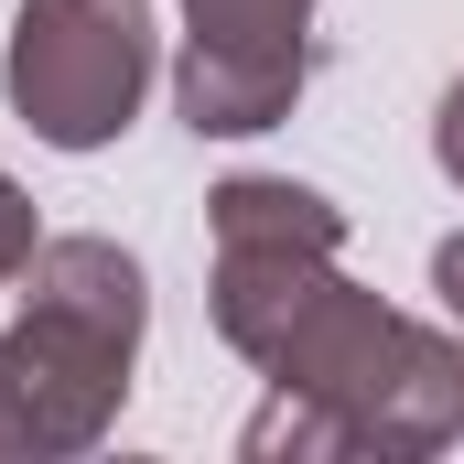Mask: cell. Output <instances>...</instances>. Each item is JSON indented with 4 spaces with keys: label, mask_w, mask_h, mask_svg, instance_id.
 <instances>
[{
    "label": "cell",
    "mask_w": 464,
    "mask_h": 464,
    "mask_svg": "<svg viewBox=\"0 0 464 464\" xmlns=\"http://www.w3.org/2000/svg\"><path fill=\"white\" fill-rule=\"evenodd\" d=\"M22 314L0 324V454L65 464L98 454L130 400V356L151 324V281L119 237H44L22 259Z\"/></svg>",
    "instance_id": "cell-1"
},
{
    "label": "cell",
    "mask_w": 464,
    "mask_h": 464,
    "mask_svg": "<svg viewBox=\"0 0 464 464\" xmlns=\"http://www.w3.org/2000/svg\"><path fill=\"white\" fill-rule=\"evenodd\" d=\"M151 0H22L11 109L54 151H109L151 98Z\"/></svg>",
    "instance_id": "cell-2"
},
{
    "label": "cell",
    "mask_w": 464,
    "mask_h": 464,
    "mask_svg": "<svg viewBox=\"0 0 464 464\" xmlns=\"http://www.w3.org/2000/svg\"><path fill=\"white\" fill-rule=\"evenodd\" d=\"M206 237H217V281H206L217 335L248 356L324 270H335L346 206H324V195L292 184V173H227V184L206 195Z\"/></svg>",
    "instance_id": "cell-3"
},
{
    "label": "cell",
    "mask_w": 464,
    "mask_h": 464,
    "mask_svg": "<svg viewBox=\"0 0 464 464\" xmlns=\"http://www.w3.org/2000/svg\"><path fill=\"white\" fill-rule=\"evenodd\" d=\"M314 76V0H184V65L173 109L195 140L281 130Z\"/></svg>",
    "instance_id": "cell-4"
},
{
    "label": "cell",
    "mask_w": 464,
    "mask_h": 464,
    "mask_svg": "<svg viewBox=\"0 0 464 464\" xmlns=\"http://www.w3.org/2000/svg\"><path fill=\"white\" fill-rule=\"evenodd\" d=\"M33 248H44V227H33V195L0 173V292L22 281V259H33Z\"/></svg>",
    "instance_id": "cell-5"
},
{
    "label": "cell",
    "mask_w": 464,
    "mask_h": 464,
    "mask_svg": "<svg viewBox=\"0 0 464 464\" xmlns=\"http://www.w3.org/2000/svg\"><path fill=\"white\" fill-rule=\"evenodd\" d=\"M432 162H443V173L464 184V76L443 87V109H432Z\"/></svg>",
    "instance_id": "cell-6"
},
{
    "label": "cell",
    "mask_w": 464,
    "mask_h": 464,
    "mask_svg": "<svg viewBox=\"0 0 464 464\" xmlns=\"http://www.w3.org/2000/svg\"><path fill=\"white\" fill-rule=\"evenodd\" d=\"M432 292H443V314L464 324V227L443 237V248H432Z\"/></svg>",
    "instance_id": "cell-7"
}]
</instances>
